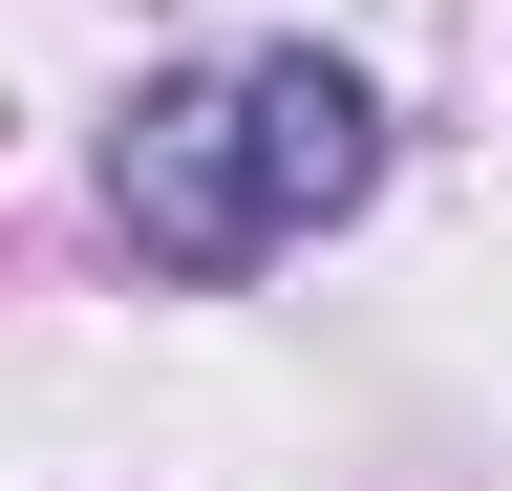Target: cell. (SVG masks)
<instances>
[{"label":"cell","instance_id":"1","mask_svg":"<svg viewBox=\"0 0 512 491\" xmlns=\"http://www.w3.org/2000/svg\"><path fill=\"white\" fill-rule=\"evenodd\" d=\"M363 171H384V107L320 65V43H256V65H192V86L128 107L107 193H128V235H150L171 278H256L278 235L363 214Z\"/></svg>","mask_w":512,"mask_h":491}]
</instances>
